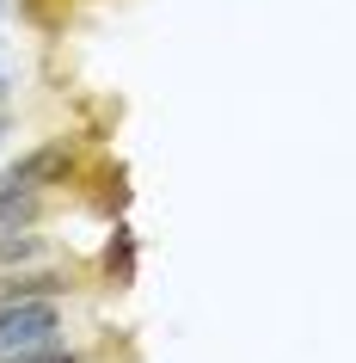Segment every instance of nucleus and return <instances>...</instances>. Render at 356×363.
I'll return each mask as SVG.
<instances>
[{"instance_id":"obj_1","label":"nucleus","mask_w":356,"mask_h":363,"mask_svg":"<svg viewBox=\"0 0 356 363\" xmlns=\"http://www.w3.org/2000/svg\"><path fill=\"white\" fill-rule=\"evenodd\" d=\"M56 333H62V308L50 302V296L0 308V357H19V351H31V345H50Z\"/></svg>"},{"instance_id":"obj_2","label":"nucleus","mask_w":356,"mask_h":363,"mask_svg":"<svg viewBox=\"0 0 356 363\" xmlns=\"http://www.w3.org/2000/svg\"><path fill=\"white\" fill-rule=\"evenodd\" d=\"M62 284H68V277H56V271H19V277H0V308L38 302V296H62Z\"/></svg>"},{"instance_id":"obj_3","label":"nucleus","mask_w":356,"mask_h":363,"mask_svg":"<svg viewBox=\"0 0 356 363\" xmlns=\"http://www.w3.org/2000/svg\"><path fill=\"white\" fill-rule=\"evenodd\" d=\"M43 210V191H19V185H0V234H19L31 228Z\"/></svg>"},{"instance_id":"obj_4","label":"nucleus","mask_w":356,"mask_h":363,"mask_svg":"<svg viewBox=\"0 0 356 363\" xmlns=\"http://www.w3.org/2000/svg\"><path fill=\"white\" fill-rule=\"evenodd\" d=\"M105 271H111L117 284H130V271H135V240H130V228H117L111 252H105Z\"/></svg>"},{"instance_id":"obj_5","label":"nucleus","mask_w":356,"mask_h":363,"mask_svg":"<svg viewBox=\"0 0 356 363\" xmlns=\"http://www.w3.org/2000/svg\"><path fill=\"white\" fill-rule=\"evenodd\" d=\"M13 363H80L74 351H56V345H31V351H19Z\"/></svg>"},{"instance_id":"obj_6","label":"nucleus","mask_w":356,"mask_h":363,"mask_svg":"<svg viewBox=\"0 0 356 363\" xmlns=\"http://www.w3.org/2000/svg\"><path fill=\"white\" fill-rule=\"evenodd\" d=\"M6 130H13V123H6V117H0V142H6Z\"/></svg>"}]
</instances>
